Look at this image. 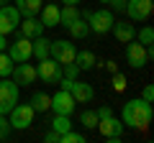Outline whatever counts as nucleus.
Returning <instances> with one entry per match:
<instances>
[{
    "mask_svg": "<svg viewBox=\"0 0 154 143\" xmlns=\"http://www.w3.org/2000/svg\"><path fill=\"white\" fill-rule=\"evenodd\" d=\"M13 59L5 54V51H0V77H11V72H13Z\"/></svg>",
    "mask_w": 154,
    "mask_h": 143,
    "instance_id": "nucleus-27",
    "label": "nucleus"
},
{
    "mask_svg": "<svg viewBox=\"0 0 154 143\" xmlns=\"http://www.w3.org/2000/svg\"><path fill=\"white\" fill-rule=\"evenodd\" d=\"M11 133H13V128L8 123V115H0V141H8Z\"/></svg>",
    "mask_w": 154,
    "mask_h": 143,
    "instance_id": "nucleus-30",
    "label": "nucleus"
},
{
    "mask_svg": "<svg viewBox=\"0 0 154 143\" xmlns=\"http://www.w3.org/2000/svg\"><path fill=\"white\" fill-rule=\"evenodd\" d=\"M62 3H64V5H80L82 0H62Z\"/></svg>",
    "mask_w": 154,
    "mask_h": 143,
    "instance_id": "nucleus-38",
    "label": "nucleus"
},
{
    "mask_svg": "<svg viewBox=\"0 0 154 143\" xmlns=\"http://www.w3.org/2000/svg\"><path fill=\"white\" fill-rule=\"evenodd\" d=\"M77 18H80V8L77 5H62L59 8V26H69L72 21H77Z\"/></svg>",
    "mask_w": 154,
    "mask_h": 143,
    "instance_id": "nucleus-23",
    "label": "nucleus"
},
{
    "mask_svg": "<svg viewBox=\"0 0 154 143\" xmlns=\"http://www.w3.org/2000/svg\"><path fill=\"white\" fill-rule=\"evenodd\" d=\"M44 141H46V143H59V133H57V130H49V133L44 136Z\"/></svg>",
    "mask_w": 154,
    "mask_h": 143,
    "instance_id": "nucleus-35",
    "label": "nucleus"
},
{
    "mask_svg": "<svg viewBox=\"0 0 154 143\" xmlns=\"http://www.w3.org/2000/svg\"><path fill=\"white\" fill-rule=\"evenodd\" d=\"M131 23H146L154 13V0H126V10Z\"/></svg>",
    "mask_w": 154,
    "mask_h": 143,
    "instance_id": "nucleus-5",
    "label": "nucleus"
},
{
    "mask_svg": "<svg viewBox=\"0 0 154 143\" xmlns=\"http://www.w3.org/2000/svg\"><path fill=\"white\" fill-rule=\"evenodd\" d=\"M18 26H21V33L26 36V39H36V36H41V33L46 31V28L41 26V21H38L36 16H33V18H23V21L18 23Z\"/></svg>",
    "mask_w": 154,
    "mask_h": 143,
    "instance_id": "nucleus-17",
    "label": "nucleus"
},
{
    "mask_svg": "<svg viewBox=\"0 0 154 143\" xmlns=\"http://www.w3.org/2000/svg\"><path fill=\"white\" fill-rule=\"evenodd\" d=\"M18 97H21V87H18L13 79L0 77V115H8V112L16 107Z\"/></svg>",
    "mask_w": 154,
    "mask_h": 143,
    "instance_id": "nucleus-3",
    "label": "nucleus"
},
{
    "mask_svg": "<svg viewBox=\"0 0 154 143\" xmlns=\"http://www.w3.org/2000/svg\"><path fill=\"white\" fill-rule=\"evenodd\" d=\"M75 44H72L69 39H54L49 41V56L54 61H59V64H67V61H75Z\"/></svg>",
    "mask_w": 154,
    "mask_h": 143,
    "instance_id": "nucleus-9",
    "label": "nucleus"
},
{
    "mask_svg": "<svg viewBox=\"0 0 154 143\" xmlns=\"http://www.w3.org/2000/svg\"><path fill=\"white\" fill-rule=\"evenodd\" d=\"M33 118H36V110H33L31 105H21V102H16V107L8 112V123H11L13 130H26V128H31Z\"/></svg>",
    "mask_w": 154,
    "mask_h": 143,
    "instance_id": "nucleus-4",
    "label": "nucleus"
},
{
    "mask_svg": "<svg viewBox=\"0 0 154 143\" xmlns=\"http://www.w3.org/2000/svg\"><path fill=\"white\" fill-rule=\"evenodd\" d=\"M28 105H31L33 110H36V115H38V112H46V110H49L51 97H49L46 92H33V95H31V102H28Z\"/></svg>",
    "mask_w": 154,
    "mask_h": 143,
    "instance_id": "nucleus-22",
    "label": "nucleus"
},
{
    "mask_svg": "<svg viewBox=\"0 0 154 143\" xmlns=\"http://www.w3.org/2000/svg\"><path fill=\"white\" fill-rule=\"evenodd\" d=\"M116 16L113 10H90L88 16V26H90V33H98V36H105V33H110V26H113Z\"/></svg>",
    "mask_w": 154,
    "mask_h": 143,
    "instance_id": "nucleus-6",
    "label": "nucleus"
},
{
    "mask_svg": "<svg viewBox=\"0 0 154 143\" xmlns=\"http://www.w3.org/2000/svg\"><path fill=\"white\" fill-rule=\"evenodd\" d=\"M80 123H82V128H88V130H95V125H98V112L95 110H82L80 112Z\"/></svg>",
    "mask_w": 154,
    "mask_h": 143,
    "instance_id": "nucleus-25",
    "label": "nucleus"
},
{
    "mask_svg": "<svg viewBox=\"0 0 154 143\" xmlns=\"http://www.w3.org/2000/svg\"><path fill=\"white\" fill-rule=\"evenodd\" d=\"M62 77H67V79H77V77H80V66H77L75 61H67V64H62Z\"/></svg>",
    "mask_w": 154,
    "mask_h": 143,
    "instance_id": "nucleus-28",
    "label": "nucleus"
},
{
    "mask_svg": "<svg viewBox=\"0 0 154 143\" xmlns=\"http://www.w3.org/2000/svg\"><path fill=\"white\" fill-rule=\"evenodd\" d=\"M110 33L116 36V41H118V44H128L131 39H136V26H134L131 21H113Z\"/></svg>",
    "mask_w": 154,
    "mask_h": 143,
    "instance_id": "nucleus-15",
    "label": "nucleus"
},
{
    "mask_svg": "<svg viewBox=\"0 0 154 143\" xmlns=\"http://www.w3.org/2000/svg\"><path fill=\"white\" fill-rule=\"evenodd\" d=\"M41 5H44V0H16V8H18V13H21V18L38 16Z\"/></svg>",
    "mask_w": 154,
    "mask_h": 143,
    "instance_id": "nucleus-18",
    "label": "nucleus"
},
{
    "mask_svg": "<svg viewBox=\"0 0 154 143\" xmlns=\"http://www.w3.org/2000/svg\"><path fill=\"white\" fill-rule=\"evenodd\" d=\"M5 54L13 59V64H21V61H31L33 54H31V39H26V36H16V41H8V49Z\"/></svg>",
    "mask_w": 154,
    "mask_h": 143,
    "instance_id": "nucleus-7",
    "label": "nucleus"
},
{
    "mask_svg": "<svg viewBox=\"0 0 154 143\" xmlns=\"http://www.w3.org/2000/svg\"><path fill=\"white\" fill-rule=\"evenodd\" d=\"M59 143H85V136L82 133H75V130H67L59 136Z\"/></svg>",
    "mask_w": 154,
    "mask_h": 143,
    "instance_id": "nucleus-29",
    "label": "nucleus"
},
{
    "mask_svg": "<svg viewBox=\"0 0 154 143\" xmlns=\"http://www.w3.org/2000/svg\"><path fill=\"white\" fill-rule=\"evenodd\" d=\"M11 77H13V82H16L18 87H28V84L36 82V66L28 64V61H21V64L13 66Z\"/></svg>",
    "mask_w": 154,
    "mask_h": 143,
    "instance_id": "nucleus-13",
    "label": "nucleus"
},
{
    "mask_svg": "<svg viewBox=\"0 0 154 143\" xmlns=\"http://www.w3.org/2000/svg\"><path fill=\"white\" fill-rule=\"evenodd\" d=\"M136 41H139V44H144V46H152L154 44V28L152 26H144L141 31L136 33Z\"/></svg>",
    "mask_w": 154,
    "mask_h": 143,
    "instance_id": "nucleus-26",
    "label": "nucleus"
},
{
    "mask_svg": "<svg viewBox=\"0 0 154 143\" xmlns=\"http://www.w3.org/2000/svg\"><path fill=\"white\" fill-rule=\"evenodd\" d=\"M5 3H11V0H0V5H5Z\"/></svg>",
    "mask_w": 154,
    "mask_h": 143,
    "instance_id": "nucleus-39",
    "label": "nucleus"
},
{
    "mask_svg": "<svg viewBox=\"0 0 154 143\" xmlns=\"http://www.w3.org/2000/svg\"><path fill=\"white\" fill-rule=\"evenodd\" d=\"M36 79H41L44 84H57L62 79V64H59V61H54L51 56L41 59V61H38V66H36Z\"/></svg>",
    "mask_w": 154,
    "mask_h": 143,
    "instance_id": "nucleus-8",
    "label": "nucleus"
},
{
    "mask_svg": "<svg viewBox=\"0 0 154 143\" xmlns=\"http://www.w3.org/2000/svg\"><path fill=\"white\" fill-rule=\"evenodd\" d=\"M95 128H98V133H100L108 143H118V141H121V136H123V123L118 120L116 115L98 120V125H95Z\"/></svg>",
    "mask_w": 154,
    "mask_h": 143,
    "instance_id": "nucleus-10",
    "label": "nucleus"
},
{
    "mask_svg": "<svg viewBox=\"0 0 154 143\" xmlns=\"http://www.w3.org/2000/svg\"><path fill=\"white\" fill-rule=\"evenodd\" d=\"M95 112H98V120H103V118H110V115H113V110H110L108 105H100Z\"/></svg>",
    "mask_w": 154,
    "mask_h": 143,
    "instance_id": "nucleus-33",
    "label": "nucleus"
},
{
    "mask_svg": "<svg viewBox=\"0 0 154 143\" xmlns=\"http://www.w3.org/2000/svg\"><path fill=\"white\" fill-rule=\"evenodd\" d=\"M5 49H8V39L0 33V51H5Z\"/></svg>",
    "mask_w": 154,
    "mask_h": 143,
    "instance_id": "nucleus-37",
    "label": "nucleus"
},
{
    "mask_svg": "<svg viewBox=\"0 0 154 143\" xmlns=\"http://www.w3.org/2000/svg\"><path fill=\"white\" fill-rule=\"evenodd\" d=\"M126 87H128V84H126V77H123L121 72H116V74H113V89H116V92H123Z\"/></svg>",
    "mask_w": 154,
    "mask_h": 143,
    "instance_id": "nucleus-31",
    "label": "nucleus"
},
{
    "mask_svg": "<svg viewBox=\"0 0 154 143\" xmlns=\"http://www.w3.org/2000/svg\"><path fill=\"white\" fill-rule=\"evenodd\" d=\"M38 21H41L44 28H57L59 26V8H57V3H44L41 10H38Z\"/></svg>",
    "mask_w": 154,
    "mask_h": 143,
    "instance_id": "nucleus-16",
    "label": "nucleus"
},
{
    "mask_svg": "<svg viewBox=\"0 0 154 143\" xmlns=\"http://www.w3.org/2000/svg\"><path fill=\"white\" fill-rule=\"evenodd\" d=\"M141 100H146V102L154 100V87H152V84H146V87L141 89Z\"/></svg>",
    "mask_w": 154,
    "mask_h": 143,
    "instance_id": "nucleus-34",
    "label": "nucleus"
},
{
    "mask_svg": "<svg viewBox=\"0 0 154 143\" xmlns=\"http://www.w3.org/2000/svg\"><path fill=\"white\" fill-rule=\"evenodd\" d=\"M51 130H57L59 136H62V133H67V130H72L69 115H57V112H54V118H51Z\"/></svg>",
    "mask_w": 154,
    "mask_h": 143,
    "instance_id": "nucleus-24",
    "label": "nucleus"
},
{
    "mask_svg": "<svg viewBox=\"0 0 154 143\" xmlns=\"http://www.w3.org/2000/svg\"><path fill=\"white\" fill-rule=\"evenodd\" d=\"M75 64L80 66V72H90V69H95V64H100V61H98V56H95L93 51H77Z\"/></svg>",
    "mask_w": 154,
    "mask_h": 143,
    "instance_id": "nucleus-19",
    "label": "nucleus"
},
{
    "mask_svg": "<svg viewBox=\"0 0 154 143\" xmlns=\"http://www.w3.org/2000/svg\"><path fill=\"white\" fill-rule=\"evenodd\" d=\"M69 95L75 97L77 105H88V102H93V100H95V89H93V84L80 82V79H72V84H69Z\"/></svg>",
    "mask_w": 154,
    "mask_h": 143,
    "instance_id": "nucleus-14",
    "label": "nucleus"
},
{
    "mask_svg": "<svg viewBox=\"0 0 154 143\" xmlns=\"http://www.w3.org/2000/svg\"><path fill=\"white\" fill-rule=\"evenodd\" d=\"M100 3H105V5H108V0H100Z\"/></svg>",
    "mask_w": 154,
    "mask_h": 143,
    "instance_id": "nucleus-40",
    "label": "nucleus"
},
{
    "mask_svg": "<svg viewBox=\"0 0 154 143\" xmlns=\"http://www.w3.org/2000/svg\"><path fill=\"white\" fill-rule=\"evenodd\" d=\"M77 107L75 97L69 95V89H57V95H51V105L49 110H54L57 115H72Z\"/></svg>",
    "mask_w": 154,
    "mask_h": 143,
    "instance_id": "nucleus-11",
    "label": "nucleus"
},
{
    "mask_svg": "<svg viewBox=\"0 0 154 143\" xmlns=\"http://www.w3.org/2000/svg\"><path fill=\"white\" fill-rule=\"evenodd\" d=\"M152 56H154L152 46L139 44L136 39H131V41L126 44V64L131 66V69H141V66H146Z\"/></svg>",
    "mask_w": 154,
    "mask_h": 143,
    "instance_id": "nucleus-2",
    "label": "nucleus"
},
{
    "mask_svg": "<svg viewBox=\"0 0 154 143\" xmlns=\"http://www.w3.org/2000/svg\"><path fill=\"white\" fill-rule=\"evenodd\" d=\"M108 10L123 13V10H126V0H108Z\"/></svg>",
    "mask_w": 154,
    "mask_h": 143,
    "instance_id": "nucleus-32",
    "label": "nucleus"
},
{
    "mask_svg": "<svg viewBox=\"0 0 154 143\" xmlns=\"http://www.w3.org/2000/svg\"><path fill=\"white\" fill-rule=\"evenodd\" d=\"M31 54L36 56L38 61L49 56V39H46L44 33H41V36H36V39H31Z\"/></svg>",
    "mask_w": 154,
    "mask_h": 143,
    "instance_id": "nucleus-20",
    "label": "nucleus"
},
{
    "mask_svg": "<svg viewBox=\"0 0 154 143\" xmlns=\"http://www.w3.org/2000/svg\"><path fill=\"white\" fill-rule=\"evenodd\" d=\"M67 31H69L72 39H88L90 36V26L85 18H77V21H72L69 26H67Z\"/></svg>",
    "mask_w": 154,
    "mask_h": 143,
    "instance_id": "nucleus-21",
    "label": "nucleus"
},
{
    "mask_svg": "<svg viewBox=\"0 0 154 143\" xmlns=\"http://www.w3.org/2000/svg\"><path fill=\"white\" fill-rule=\"evenodd\" d=\"M152 118H154L152 102H146V100H141V97L128 100L121 107V123H123V128H131V130L146 128L149 123H152Z\"/></svg>",
    "mask_w": 154,
    "mask_h": 143,
    "instance_id": "nucleus-1",
    "label": "nucleus"
},
{
    "mask_svg": "<svg viewBox=\"0 0 154 143\" xmlns=\"http://www.w3.org/2000/svg\"><path fill=\"white\" fill-rule=\"evenodd\" d=\"M105 69H108L110 74H116V72H118V64H116V61H105Z\"/></svg>",
    "mask_w": 154,
    "mask_h": 143,
    "instance_id": "nucleus-36",
    "label": "nucleus"
},
{
    "mask_svg": "<svg viewBox=\"0 0 154 143\" xmlns=\"http://www.w3.org/2000/svg\"><path fill=\"white\" fill-rule=\"evenodd\" d=\"M18 23H21V13H18L16 5H11V3L0 5V33H3V36L13 33Z\"/></svg>",
    "mask_w": 154,
    "mask_h": 143,
    "instance_id": "nucleus-12",
    "label": "nucleus"
}]
</instances>
